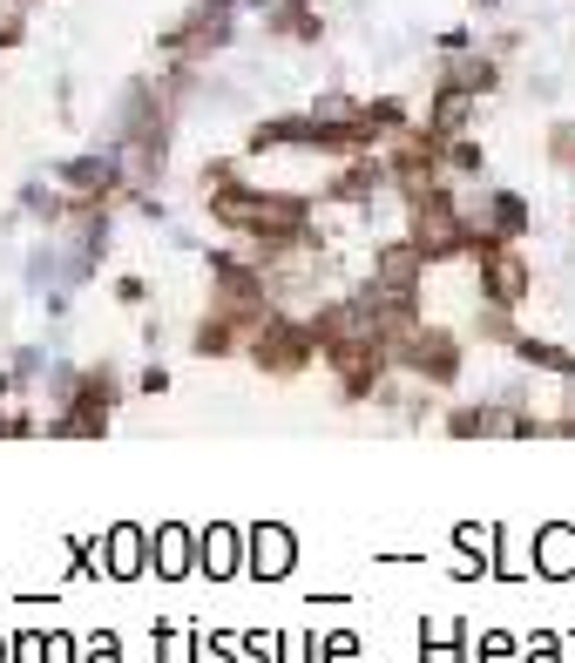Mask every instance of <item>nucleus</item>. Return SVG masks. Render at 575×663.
<instances>
[{
    "label": "nucleus",
    "mask_w": 575,
    "mask_h": 663,
    "mask_svg": "<svg viewBox=\"0 0 575 663\" xmlns=\"http://www.w3.org/2000/svg\"><path fill=\"white\" fill-rule=\"evenodd\" d=\"M285 555H291V542H285L278 528H271V535H258V562H271L265 575H278V568H285Z\"/></svg>",
    "instance_id": "obj_1"
}]
</instances>
